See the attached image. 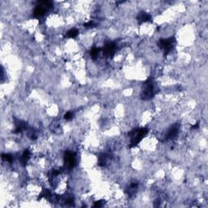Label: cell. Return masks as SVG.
Segmentation results:
<instances>
[{"mask_svg":"<svg viewBox=\"0 0 208 208\" xmlns=\"http://www.w3.org/2000/svg\"><path fill=\"white\" fill-rule=\"evenodd\" d=\"M179 132V126L177 124L172 126L171 129L168 131L167 134H166V139L167 140H172L175 137L177 136Z\"/></svg>","mask_w":208,"mask_h":208,"instance_id":"cell-6","label":"cell"},{"mask_svg":"<svg viewBox=\"0 0 208 208\" xmlns=\"http://www.w3.org/2000/svg\"><path fill=\"white\" fill-rule=\"evenodd\" d=\"M99 52H100L99 48L94 47V48H93V49L91 50V51H90V55H91V56L93 58V59H95V58H97L98 56Z\"/></svg>","mask_w":208,"mask_h":208,"instance_id":"cell-11","label":"cell"},{"mask_svg":"<svg viewBox=\"0 0 208 208\" xmlns=\"http://www.w3.org/2000/svg\"><path fill=\"white\" fill-rule=\"evenodd\" d=\"M72 117H73V113H72V111H68V112L64 115V119L67 120H72Z\"/></svg>","mask_w":208,"mask_h":208,"instance_id":"cell-12","label":"cell"},{"mask_svg":"<svg viewBox=\"0 0 208 208\" xmlns=\"http://www.w3.org/2000/svg\"><path fill=\"white\" fill-rule=\"evenodd\" d=\"M76 164V155L72 151H67L64 155V168L71 170Z\"/></svg>","mask_w":208,"mask_h":208,"instance_id":"cell-3","label":"cell"},{"mask_svg":"<svg viewBox=\"0 0 208 208\" xmlns=\"http://www.w3.org/2000/svg\"><path fill=\"white\" fill-rule=\"evenodd\" d=\"M138 183H132L130 184V185L128 187L127 189V193H129V196L134 195L135 193H137V190H138Z\"/></svg>","mask_w":208,"mask_h":208,"instance_id":"cell-7","label":"cell"},{"mask_svg":"<svg viewBox=\"0 0 208 208\" xmlns=\"http://www.w3.org/2000/svg\"><path fill=\"white\" fill-rule=\"evenodd\" d=\"M78 30L76 29H70L67 33V37L69 38H76L78 35Z\"/></svg>","mask_w":208,"mask_h":208,"instance_id":"cell-10","label":"cell"},{"mask_svg":"<svg viewBox=\"0 0 208 208\" xmlns=\"http://www.w3.org/2000/svg\"><path fill=\"white\" fill-rule=\"evenodd\" d=\"M29 157H30L29 151H28V150L24 151V153L22 154L21 157H20V164L24 166L26 165L28 160L29 159Z\"/></svg>","mask_w":208,"mask_h":208,"instance_id":"cell-8","label":"cell"},{"mask_svg":"<svg viewBox=\"0 0 208 208\" xmlns=\"http://www.w3.org/2000/svg\"><path fill=\"white\" fill-rule=\"evenodd\" d=\"M173 43H174V39L172 38H170L161 39L159 41V45L162 49L165 51V52H169L173 47Z\"/></svg>","mask_w":208,"mask_h":208,"instance_id":"cell-4","label":"cell"},{"mask_svg":"<svg viewBox=\"0 0 208 208\" xmlns=\"http://www.w3.org/2000/svg\"><path fill=\"white\" fill-rule=\"evenodd\" d=\"M155 85L152 79H148L143 85V91L142 98L144 100H149L155 95Z\"/></svg>","mask_w":208,"mask_h":208,"instance_id":"cell-2","label":"cell"},{"mask_svg":"<svg viewBox=\"0 0 208 208\" xmlns=\"http://www.w3.org/2000/svg\"><path fill=\"white\" fill-rule=\"evenodd\" d=\"M151 19V16L147 14L146 12H141L138 16V21L140 22V23H144L146 21H148L149 20Z\"/></svg>","mask_w":208,"mask_h":208,"instance_id":"cell-9","label":"cell"},{"mask_svg":"<svg viewBox=\"0 0 208 208\" xmlns=\"http://www.w3.org/2000/svg\"><path fill=\"white\" fill-rule=\"evenodd\" d=\"M115 50H116V46H115V43H109L104 47L103 54L106 56H112L115 53Z\"/></svg>","mask_w":208,"mask_h":208,"instance_id":"cell-5","label":"cell"},{"mask_svg":"<svg viewBox=\"0 0 208 208\" xmlns=\"http://www.w3.org/2000/svg\"><path fill=\"white\" fill-rule=\"evenodd\" d=\"M148 130L145 128L142 129H134L129 133V138H130V147H136L141 141L142 140L144 136L147 133Z\"/></svg>","mask_w":208,"mask_h":208,"instance_id":"cell-1","label":"cell"}]
</instances>
